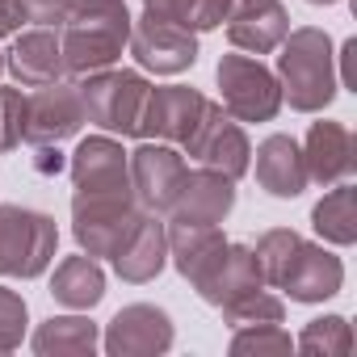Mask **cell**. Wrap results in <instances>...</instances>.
<instances>
[{"instance_id": "6da1fadb", "label": "cell", "mask_w": 357, "mask_h": 357, "mask_svg": "<svg viewBox=\"0 0 357 357\" xmlns=\"http://www.w3.org/2000/svg\"><path fill=\"white\" fill-rule=\"evenodd\" d=\"M63 38V68L68 76H93L122 59L130 38V13L126 0H76V9L59 26Z\"/></svg>"}, {"instance_id": "7a4b0ae2", "label": "cell", "mask_w": 357, "mask_h": 357, "mask_svg": "<svg viewBox=\"0 0 357 357\" xmlns=\"http://www.w3.org/2000/svg\"><path fill=\"white\" fill-rule=\"evenodd\" d=\"M278 84L282 97L290 101V109L298 114H319L332 97H336V76H332V43L324 30H294L282 38V55H278Z\"/></svg>"}, {"instance_id": "3957f363", "label": "cell", "mask_w": 357, "mask_h": 357, "mask_svg": "<svg viewBox=\"0 0 357 357\" xmlns=\"http://www.w3.org/2000/svg\"><path fill=\"white\" fill-rule=\"evenodd\" d=\"M59 231L55 219L26 211V206H0V273L5 278H38L55 261Z\"/></svg>"}, {"instance_id": "277c9868", "label": "cell", "mask_w": 357, "mask_h": 357, "mask_svg": "<svg viewBox=\"0 0 357 357\" xmlns=\"http://www.w3.org/2000/svg\"><path fill=\"white\" fill-rule=\"evenodd\" d=\"M80 89V105H84V122H97L105 135H139V114L147 101V80L139 72H93Z\"/></svg>"}, {"instance_id": "5b68a950", "label": "cell", "mask_w": 357, "mask_h": 357, "mask_svg": "<svg viewBox=\"0 0 357 357\" xmlns=\"http://www.w3.org/2000/svg\"><path fill=\"white\" fill-rule=\"evenodd\" d=\"M219 89H223V109L236 122H269L282 109L278 76L252 55H223Z\"/></svg>"}, {"instance_id": "8992f818", "label": "cell", "mask_w": 357, "mask_h": 357, "mask_svg": "<svg viewBox=\"0 0 357 357\" xmlns=\"http://www.w3.org/2000/svg\"><path fill=\"white\" fill-rule=\"evenodd\" d=\"M185 155H194L202 168H215L223 176H231V181H240V176L248 172V160H252V147H248V135L244 126L215 101H206L190 143H185Z\"/></svg>"}, {"instance_id": "52a82bcc", "label": "cell", "mask_w": 357, "mask_h": 357, "mask_svg": "<svg viewBox=\"0 0 357 357\" xmlns=\"http://www.w3.org/2000/svg\"><path fill=\"white\" fill-rule=\"evenodd\" d=\"M130 55L139 59V68L155 72V76H176L194 68L198 59V38L190 26L181 22H168L155 13H143L139 22H130V38H126Z\"/></svg>"}, {"instance_id": "ba28073f", "label": "cell", "mask_w": 357, "mask_h": 357, "mask_svg": "<svg viewBox=\"0 0 357 357\" xmlns=\"http://www.w3.org/2000/svg\"><path fill=\"white\" fill-rule=\"evenodd\" d=\"M126 164H130L135 202H139L143 211H151V215H168L176 190H181V176L190 172L185 155L176 151V147H168V143L147 139L143 147H135V151L126 155Z\"/></svg>"}, {"instance_id": "9c48e42d", "label": "cell", "mask_w": 357, "mask_h": 357, "mask_svg": "<svg viewBox=\"0 0 357 357\" xmlns=\"http://www.w3.org/2000/svg\"><path fill=\"white\" fill-rule=\"evenodd\" d=\"M72 181L76 198H122L130 190V164L118 139L109 135H89L76 155H72Z\"/></svg>"}, {"instance_id": "30bf717a", "label": "cell", "mask_w": 357, "mask_h": 357, "mask_svg": "<svg viewBox=\"0 0 357 357\" xmlns=\"http://www.w3.org/2000/svg\"><path fill=\"white\" fill-rule=\"evenodd\" d=\"M206 109V97L185 84H168V89H147L143 114H139V139L155 143H190L198 118Z\"/></svg>"}, {"instance_id": "8fae6325", "label": "cell", "mask_w": 357, "mask_h": 357, "mask_svg": "<svg viewBox=\"0 0 357 357\" xmlns=\"http://www.w3.org/2000/svg\"><path fill=\"white\" fill-rule=\"evenodd\" d=\"M84 126V105L76 84H43L38 93H26V143H63Z\"/></svg>"}, {"instance_id": "7c38bea8", "label": "cell", "mask_w": 357, "mask_h": 357, "mask_svg": "<svg viewBox=\"0 0 357 357\" xmlns=\"http://www.w3.org/2000/svg\"><path fill=\"white\" fill-rule=\"evenodd\" d=\"M101 344H105L109 357H151V353H168L172 349V319L160 307H151V303L122 307L109 319V332H105Z\"/></svg>"}, {"instance_id": "4fadbf2b", "label": "cell", "mask_w": 357, "mask_h": 357, "mask_svg": "<svg viewBox=\"0 0 357 357\" xmlns=\"http://www.w3.org/2000/svg\"><path fill=\"white\" fill-rule=\"evenodd\" d=\"M261 286H265L261 265H257L252 248H244V244H223L215 252V261L194 278V290L211 307H227V303H236V298H244V294H252Z\"/></svg>"}, {"instance_id": "5bb4252c", "label": "cell", "mask_w": 357, "mask_h": 357, "mask_svg": "<svg viewBox=\"0 0 357 357\" xmlns=\"http://www.w3.org/2000/svg\"><path fill=\"white\" fill-rule=\"evenodd\" d=\"M236 206V181L215 168H198L181 176V190H176L168 219L172 223H223L227 211Z\"/></svg>"}, {"instance_id": "9a60e30c", "label": "cell", "mask_w": 357, "mask_h": 357, "mask_svg": "<svg viewBox=\"0 0 357 357\" xmlns=\"http://www.w3.org/2000/svg\"><path fill=\"white\" fill-rule=\"evenodd\" d=\"M290 34V17L282 9V0H231L227 13V38L236 51L248 55H269L282 47Z\"/></svg>"}, {"instance_id": "2e32d148", "label": "cell", "mask_w": 357, "mask_h": 357, "mask_svg": "<svg viewBox=\"0 0 357 357\" xmlns=\"http://www.w3.org/2000/svg\"><path fill=\"white\" fill-rule=\"evenodd\" d=\"M340 282H344L340 257L324 252L319 244L298 240V248H294L286 273L278 278V290H286L294 303H319V298H332V294L340 290Z\"/></svg>"}, {"instance_id": "e0dca14e", "label": "cell", "mask_w": 357, "mask_h": 357, "mask_svg": "<svg viewBox=\"0 0 357 357\" xmlns=\"http://www.w3.org/2000/svg\"><path fill=\"white\" fill-rule=\"evenodd\" d=\"M164 257H168V227L147 211V215L135 219V227L126 231V240L118 244V252L109 261H114L122 282L143 286V282H151L164 269Z\"/></svg>"}, {"instance_id": "ac0fdd59", "label": "cell", "mask_w": 357, "mask_h": 357, "mask_svg": "<svg viewBox=\"0 0 357 357\" xmlns=\"http://www.w3.org/2000/svg\"><path fill=\"white\" fill-rule=\"evenodd\" d=\"M5 68L17 76L22 89H43V84H55V80L68 76V68H63V47H59L55 30H43V26L17 34V43H13L9 55H5Z\"/></svg>"}, {"instance_id": "d6986e66", "label": "cell", "mask_w": 357, "mask_h": 357, "mask_svg": "<svg viewBox=\"0 0 357 357\" xmlns=\"http://www.w3.org/2000/svg\"><path fill=\"white\" fill-rule=\"evenodd\" d=\"M257 181L273 198H298L307 190V160L290 135H269L257 147Z\"/></svg>"}, {"instance_id": "ffe728a7", "label": "cell", "mask_w": 357, "mask_h": 357, "mask_svg": "<svg viewBox=\"0 0 357 357\" xmlns=\"http://www.w3.org/2000/svg\"><path fill=\"white\" fill-rule=\"evenodd\" d=\"M303 160H307V181H319V185L344 181L353 172V135H349V126L315 122L311 135H307Z\"/></svg>"}, {"instance_id": "44dd1931", "label": "cell", "mask_w": 357, "mask_h": 357, "mask_svg": "<svg viewBox=\"0 0 357 357\" xmlns=\"http://www.w3.org/2000/svg\"><path fill=\"white\" fill-rule=\"evenodd\" d=\"M227 240H223L219 223H172L168 227V257L181 269V278H190V282L215 261V252Z\"/></svg>"}, {"instance_id": "7402d4cb", "label": "cell", "mask_w": 357, "mask_h": 357, "mask_svg": "<svg viewBox=\"0 0 357 357\" xmlns=\"http://www.w3.org/2000/svg\"><path fill=\"white\" fill-rule=\"evenodd\" d=\"M51 294L63 307H72V311L97 307L101 294H105V273H101L97 257H68V261H59V269L51 278Z\"/></svg>"}, {"instance_id": "603a6c76", "label": "cell", "mask_w": 357, "mask_h": 357, "mask_svg": "<svg viewBox=\"0 0 357 357\" xmlns=\"http://www.w3.org/2000/svg\"><path fill=\"white\" fill-rule=\"evenodd\" d=\"M97 344H101L97 324H89L84 315H55L34 332L38 357H89L97 353Z\"/></svg>"}, {"instance_id": "cb8c5ba5", "label": "cell", "mask_w": 357, "mask_h": 357, "mask_svg": "<svg viewBox=\"0 0 357 357\" xmlns=\"http://www.w3.org/2000/svg\"><path fill=\"white\" fill-rule=\"evenodd\" d=\"M311 223L324 240L332 244H353L357 240V190L353 185H336L315 211H311Z\"/></svg>"}, {"instance_id": "d4e9b609", "label": "cell", "mask_w": 357, "mask_h": 357, "mask_svg": "<svg viewBox=\"0 0 357 357\" xmlns=\"http://www.w3.org/2000/svg\"><path fill=\"white\" fill-rule=\"evenodd\" d=\"M298 353H324V357H344L353 353V332L340 315H324V319H311L294 344Z\"/></svg>"}, {"instance_id": "484cf974", "label": "cell", "mask_w": 357, "mask_h": 357, "mask_svg": "<svg viewBox=\"0 0 357 357\" xmlns=\"http://www.w3.org/2000/svg\"><path fill=\"white\" fill-rule=\"evenodd\" d=\"M219 311H223V319H227L231 328H248V324H282V315H286L282 298L269 294L265 286L252 290V294H244V298H236V303H227V307H219Z\"/></svg>"}, {"instance_id": "4316f807", "label": "cell", "mask_w": 357, "mask_h": 357, "mask_svg": "<svg viewBox=\"0 0 357 357\" xmlns=\"http://www.w3.org/2000/svg\"><path fill=\"white\" fill-rule=\"evenodd\" d=\"M298 240H303V236H294V231H286V227H278V231H265V236H261V244L252 248V257H257V265H261L265 286H278V278L286 273V265H290V257H294Z\"/></svg>"}, {"instance_id": "83f0119b", "label": "cell", "mask_w": 357, "mask_h": 357, "mask_svg": "<svg viewBox=\"0 0 357 357\" xmlns=\"http://www.w3.org/2000/svg\"><path fill=\"white\" fill-rule=\"evenodd\" d=\"M290 336L282 332V324H248L236 328L231 336V353H290Z\"/></svg>"}, {"instance_id": "f1b7e54d", "label": "cell", "mask_w": 357, "mask_h": 357, "mask_svg": "<svg viewBox=\"0 0 357 357\" xmlns=\"http://www.w3.org/2000/svg\"><path fill=\"white\" fill-rule=\"evenodd\" d=\"M26 143V93L0 89V151H13Z\"/></svg>"}, {"instance_id": "f546056e", "label": "cell", "mask_w": 357, "mask_h": 357, "mask_svg": "<svg viewBox=\"0 0 357 357\" xmlns=\"http://www.w3.org/2000/svg\"><path fill=\"white\" fill-rule=\"evenodd\" d=\"M26 332V298L0 286V353H13Z\"/></svg>"}, {"instance_id": "4dcf8cb0", "label": "cell", "mask_w": 357, "mask_h": 357, "mask_svg": "<svg viewBox=\"0 0 357 357\" xmlns=\"http://www.w3.org/2000/svg\"><path fill=\"white\" fill-rule=\"evenodd\" d=\"M22 5V17L30 26H43V30H59L68 22V13L76 9V0H17Z\"/></svg>"}, {"instance_id": "1f68e13d", "label": "cell", "mask_w": 357, "mask_h": 357, "mask_svg": "<svg viewBox=\"0 0 357 357\" xmlns=\"http://www.w3.org/2000/svg\"><path fill=\"white\" fill-rule=\"evenodd\" d=\"M194 5L198 0H143V13H155V17H168V22H181L194 30Z\"/></svg>"}, {"instance_id": "d6a6232c", "label": "cell", "mask_w": 357, "mask_h": 357, "mask_svg": "<svg viewBox=\"0 0 357 357\" xmlns=\"http://www.w3.org/2000/svg\"><path fill=\"white\" fill-rule=\"evenodd\" d=\"M231 13V0H198L194 5V30H215Z\"/></svg>"}, {"instance_id": "836d02e7", "label": "cell", "mask_w": 357, "mask_h": 357, "mask_svg": "<svg viewBox=\"0 0 357 357\" xmlns=\"http://www.w3.org/2000/svg\"><path fill=\"white\" fill-rule=\"evenodd\" d=\"M17 26H26V17H22V5H17V0H0V38L17 34Z\"/></svg>"}, {"instance_id": "e575fe53", "label": "cell", "mask_w": 357, "mask_h": 357, "mask_svg": "<svg viewBox=\"0 0 357 357\" xmlns=\"http://www.w3.org/2000/svg\"><path fill=\"white\" fill-rule=\"evenodd\" d=\"M34 168H38V172H47V176H51V172H59V168H63V151H59V143H43V147H38V155H34Z\"/></svg>"}, {"instance_id": "d590c367", "label": "cell", "mask_w": 357, "mask_h": 357, "mask_svg": "<svg viewBox=\"0 0 357 357\" xmlns=\"http://www.w3.org/2000/svg\"><path fill=\"white\" fill-rule=\"evenodd\" d=\"M311 5H336V0H311Z\"/></svg>"}, {"instance_id": "8d00e7d4", "label": "cell", "mask_w": 357, "mask_h": 357, "mask_svg": "<svg viewBox=\"0 0 357 357\" xmlns=\"http://www.w3.org/2000/svg\"><path fill=\"white\" fill-rule=\"evenodd\" d=\"M0 72H5V55H0Z\"/></svg>"}]
</instances>
